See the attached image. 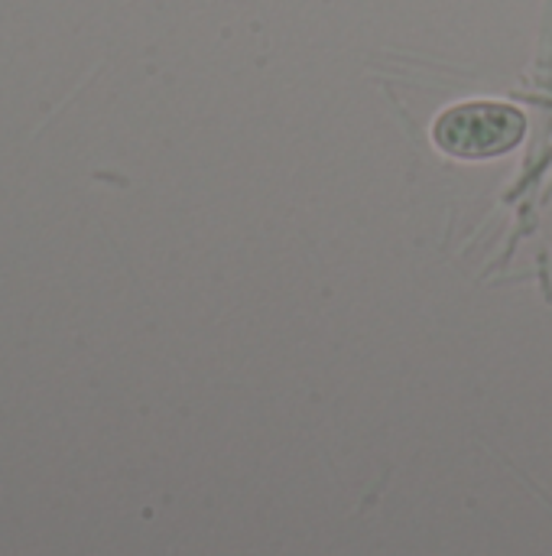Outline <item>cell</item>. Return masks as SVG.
<instances>
[{"label":"cell","instance_id":"6da1fadb","mask_svg":"<svg viewBox=\"0 0 552 556\" xmlns=\"http://www.w3.org/2000/svg\"><path fill=\"white\" fill-rule=\"evenodd\" d=\"M527 134V121L517 108L511 104H495V101H472L449 108L436 127V147L462 156V160H485V156H501L514 150Z\"/></svg>","mask_w":552,"mask_h":556}]
</instances>
